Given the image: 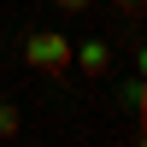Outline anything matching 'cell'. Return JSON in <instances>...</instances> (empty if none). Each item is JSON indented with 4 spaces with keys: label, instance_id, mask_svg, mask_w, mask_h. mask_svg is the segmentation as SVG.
<instances>
[{
    "label": "cell",
    "instance_id": "6da1fadb",
    "mask_svg": "<svg viewBox=\"0 0 147 147\" xmlns=\"http://www.w3.org/2000/svg\"><path fill=\"white\" fill-rule=\"evenodd\" d=\"M24 59H30L41 77H65L71 71V41L59 30H30L24 35Z\"/></svg>",
    "mask_w": 147,
    "mask_h": 147
},
{
    "label": "cell",
    "instance_id": "7a4b0ae2",
    "mask_svg": "<svg viewBox=\"0 0 147 147\" xmlns=\"http://www.w3.org/2000/svg\"><path fill=\"white\" fill-rule=\"evenodd\" d=\"M71 65H77L82 77H106V71H112V47L106 41H82V47H71Z\"/></svg>",
    "mask_w": 147,
    "mask_h": 147
},
{
    "label": "cell",
    "instance_id": "3957f363",
    "mask_svg": "<svg viewBox=\"0 0 147 147\" xmlns=\"http://www.w3.org/2000/svg\"><path fill=\"white\" fill-rule=\"evenodd\" d=\"M18 124H24V118H18V106H12V100H0V136H18Z\"/></svg>",
    "mask_w": 147,
    "mask_h": 147
},
{
    "label": "cell",
    "instance_id": "277c9868",
    "mask_svg": "<svg viewBox=\"0 0 147 147\" xmlns=\"http://www.w3.org/2000/svg\"><path fill=\"white\" fill-rule=\"evenodd\" d=\"M59 12H88V0H53Z\"/></svg>",
    "mask_w": 147,
    "mask_h": 147
},
{
    "label": "cell",
    "instance_id": "5b68a950",
    "mask_svg": "<svg viewBox=\"0 0 147 147\" xmlns=\"http://www.w3.org/2000/svg\"><path fill=\"white\" fill-rule=\"evenodd\" d=\"M118 6H124V12H129V18H136V12H141V0H118Z\"/></svg>",
    "mask_w": 147,
    "mask_h": 147
}]
</instances>
